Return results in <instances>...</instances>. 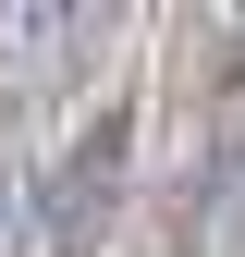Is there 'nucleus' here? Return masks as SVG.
<instances>
[{
	"mask_svg": "<svg viewBox=\"0 0 245 257\" xmlns=\"http://www.w3.org/2000/svg\"><path fill=\"white\" fill-rule=\"evenodd\" d=\"M122 159H135V110L74 122V147H61L49 184H37V233H49V257H98L110 208H122Z\"/></svg>",
	"mask_w": 245,
	"mask_h": 257,
	"instance_id": "obj_1",
	"label": "nucleus"
}]
</instances>
